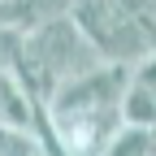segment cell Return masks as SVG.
Listing matches in <instances>:
<instances>
[{
  "label": "cell",
  "instance_id": "3957f363",
  "mask_svg": "<svg viewBox=\"0 0 156 156\" xmlns=\"http://www.w3.org/2000/svg\"><path fill=\"white\" fill-rule=\"evenodd\" d=\"M108 156H156V126H139V122H122L113 130V139L104 147Z\"/></svg>",
  "mask_w": 156,
  "mask_h": 156
},
{
  "label": "cell",
  "instance_id": "7a4b0ae2",
  "mask_svg": "<svg viewBox=\"0 0 156 156\" xmlns=\"http://www.w3.org/2000/svg\"><path fill=\"white\" fill-rule=\"evenodd\" d=\"M26 48L35 56V65L44 69V78L52 83V91H56V83H65V78L83 74L91 65H100V52L87 44V35L78 30V22H74L69 13L48 17L44 26L26 30Z\"/></svg>",
  "mask_w": 156,
  "mask_h": 156
},
{
  "label": "cell",
  "instance_id": "6da1fadb",
  "mask_svg": "<svg viewBox=\"0 0 156 156\" xmlns=\"http://www.w3.org/2000/svg\"><path fill=\"white\" fill-rule=\"evenodd\" d=\"M69 17L100 52V61L134 65L156 52V9L130 0H69Z\"/></svg>",
  "mask_w": 156,
  "mask_h": 156
},
{
  "label": "cell",
  "instance_id": "5b68a950",
  "mask_svg": "<svg viewBox=\"0 0 156 156\" xmlns=\"http://www.w3.org/2000/svg\"><path fill=\"white\" fill-rule=\"evenodd\" d=\"M44 143H39V134L30 126H9L0 122V156H39Z\"/></svg>",
  "mask_w": 156,
  "mask_h": 156
},
{
  "label": "cell",
  "instance_id": "277c9868",
  "mask_svg": "<svg viewBox=\"0 0 156 156\" xmlns=\"http://www.w3.org/2000/svg\"><path fill=\"white\" fill-rule=\"evenodd\" d=\"M117 113H122V122L156 126V91L130 78V83H126V91H122V100H117Z\"/></svg>",
  "mask_w": 156,
  "mask_h": 156
}]
</instances>
